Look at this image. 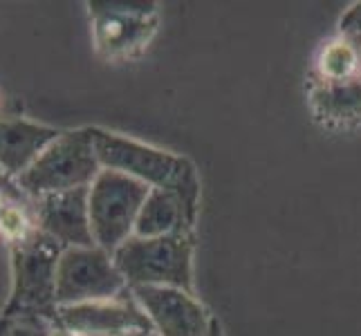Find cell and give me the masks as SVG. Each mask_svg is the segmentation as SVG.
<instances>
[{
    "label": "cell",
    "mask_w": 361,
    "mask_h": 336,
    "mask_svg": "<svg viewBox=\"0 0 361 336\" xmlns=\"http://www.w3.org/2000/svg\"><path fill=\"white\" fill-rule=\"evenodd\" d=\"M92 45L106 61H128L140 56L157 34V3H121L88 0Z\"/></svg>",
    "instance_id": "cell-5"
},
{
    "label": "cell",
    "mask_w": 361,
    "mask_h": 336,
    "mask_svg": "<svg viewBox=\"0 0 361 336\" xmlns=\"http://www.w3.org/2000/svg\"><path fill=\"white\" fill-rule=\"evenodd\" d=\"M361 77V54L359 49L337 34L321 43L317 58H314V74L317 81H350Z\"/></svg>",
    "instance_id": "cell-14"
},
{
    "label": "cell",
    "mask_w": 361,
    "mask_h": 336,
    "mask_svg": "<svg viewBox=\"0 0 361 336\" xmlns=\"http://www.w3.org/2000/svg\"><path fill=\"white\" fill-rule=\"evenodd\" d=\"M88 193L90 186H83V189L47 193L32 200V216L36 229L59 242L63 249L97 247L90 227Z\"/></svg>",
    "instance_id": "cell-10"
},
{
    "label": "cell",
    "mask_w": 361,
    "mask_h": 336,
    "mask_svg": "<svg viewBox=\"0 0 361 336\" xmlns=\"http://www.w3.org/2000/svg\"><path fill=\"white\" fill-rule=\"evenodd\" d=\"M56 323L52 316L41 314H0V336H49Z\"/></svg>",
    "instance_id": "cell-16"
},
{
    "label": "cell",
    "mask_w": 361,
    "mask_h": 336,
    "mask_svg": "<svg viewBox=\"0 0 361 336\" xmlns=\"http://www.w3.org/2000/svg\"><path fill=\"white\" fill-rule=\"evenodd\" d=\"M137 336H157V334L153 332V334H137Z\"/></svg>",
    "instance_id": "cell-21"
},
{
    "label": "cell",
    "mask_w": 361,
    "mask_h": 336,
    "mask_svg": "<svg viewBox=\"0 0 361 336\" xmlns=\"http://www.w3.org/2000/svg\"><path fill=\"white\" fill-rule=\"evenodd\" d=\"M99 164L104 170H117L146 184L148 189L169 191L184 206L186 220L193 227L200 209V175L195 164L184 155L161 151L144 142L130 139L106 128H90Z\"/></svg>",
    "instance_id": "cell-1"
},
{
    "label": "cell",
    "mask_w": 361,
    "mask_h": 336,
    "mask_svg": "<svg viewBox=\"0 0 361 336\" xmlns=\"http://www.w3.org/2000/svg\"><path fill=\"white\" fill-rule=\"evenodd\" d=\"M49 336H74V334H70V332H66V330H61V328L56 325V328H54V332L49 334Z\"/></svg>",
    "instance_id": "cell-20"
},
{
    "label": "cell",
    "mask_w": 361,
    "mask_h": 336,
    "mask_svg": "<svg viewBox=\"0 0 361 336\" xmlns=\"http://www.w3.org/2000/svg\"><path fill=\"white\" fill-rule=\"evenodd\" d=\"M54 323L74 336H137L153 334L146 312L135 301L133 292L106 301L61 305L54 309Z\"/></svg>",
    "instance_id": "cell-8"
},
{
    "label": "cell",
    "mask_w": 361,
    "mask_h": 336,
    "mask_svg": "<svg viewBox=\"0 0 361 336\" xmlns=\"http://www.w3.org/2000/svg\"><path fill=\"white\" fill-rule=\"evenodd\" d=\"M191 231L193 227L186 220L184 206L178 197L169 191L151 189L135 222L137 238H161V235Z\"/></svg>",
    "instance_id": "cell-13"
},
{
    "label": "cell",
    "mask_w": 361,
    "mask_h": 336,
    "mask_svg": "<svg viewBox=\"0 0 361 336\" xmlns=\"http://www.w3.org/2000/svg\"><path fill=\"white\" fill-rule=\"evenodd\" d=\"M339 34L345 36L361 54V3H355L345 9V14L339 20Z\"/></svg>",
    "instance_id": "cell-17"
},
{
    "label": "cell",
    "mask_w": 361,
    "mask_h": 336,
    "mask_svg": "<svg viewBox=\"0 0 361 336\" xmlns=\"http://www.w3.org/2000/svg\"><path fill=\"white\" fill-rule=\"evenodd\" d=\"M151 193L146 184L117 170H102L90 184L88 209L94 244L115 254L135 235V222Z\"/></svg>",
    "instance_id": "cell-6"
},
{
    "label": "cell",
    "mask_w": 361,
    "mask_h": 336,
    "mask_svg": "<svg viewBox=\"0 0 361 336\" xmlns=\"http://www.w3.org/2000/svg\"><path fill=\"white\" fill-rule=\"evenodd\" d=\"M36 231L32 202H11L3 213H0V238L9 244H16Z\"/></svg>",
    "instance_id": "cell-15"
},
{
    "label": "cell",
    "mask_w": 361,
    "mask_h": 336,
    "mask_svg": "<svg viewBox=\"0 0 361 336\" xmlns=\"http://www.w3.org/2000/svg\"><path fill=\"white\" fill-rule=\"evenodd\" d=\"M312 115L326 128H353L361 123V77L350 81H317L307 90Z\"/></svg>",
    "instance_id": "cell-12"
},
{
    "label": "cell",
    "mask_w": 361,
    "mask_h": 336,
    "mask_svg": "<svg viewBox=\"0 0 361 336\" xmlns=\"http://www.w3.org/2000/svg\"><path fill=\"white\" fill-rule=\"evenodd\" d=\"M102 170L90 128L61 130L34 164L16 178V186L27 200H36L47 193L90 186Z\"/></svg>",
    "instance_id": "cell-3"
},
{
    "label": "cell",
    "mask_w": 361,
    "mask_h": 336,
    "mask_svg": "<svg viewBox=\"0 0 361 336\" xmlns=\"http://www.w3.org/2000/svg\"><path fill=\"white\" fill-rule=\"evenodd\" d=\"M11 249V294L3 316L41 314L54 316L56 269L63 247L36 229Z\"/></svg>",
    "instance_id": "cell-4"
},
{
    "label": "cell",
    "mask_w": 361,
    "mask_h": 336,
    "mask_svg": "<svg viewBox=\"0 0 361 336\" xmlns=\"http://www.w3.org/2000/svg\"><path fill=\"white\" fill-rule=\"evenodd\" d=\"M59 135V128L30 119H0V173L16 180Z\"/></svg>",
    "instance_id": "cell-11"
},
{
    "label": "cell",
    "mask_w": 361,
    "mask_h": 336,
    "mask_svg": "<svg viewBox=\"0 0 361 336\" xmlns=\"http://www.w3.org/2000/svg\"><path fill=\"white\" fill-rule=\"evenodd\" d=\"M123 292H128V285L119 273L113 254L102 247L63 249L56 269V307L106 301Z\"/></svg>",
    "instance_id": "cell-7"
},
{
    "label": "cell",
    "mask_w": 361,
    "mask_h": 336,
    "mask_svg": "<svg viewBox=\"0 0 361 336\" xmlns=\"http://www.w3.org/2000/svg\"><path fill=\"white\" fill-rule=\"evenodd\" d=\"M113 260L135 287H178L193 294V238L191 233H171L161 238H128Z\"/></svg>",
    "instance_id": "cell-2"
},
{
    "label": "cell",
    "mask_w": 361,
    "mask_h": 336,
    "mask_svg": "<svg viewBox=\"0 0 361 336\" xmlns=\"http://www.w3.org/2000/svg\"><path fill=\"white\" fill-rule=\"evenodd\" d=\"M11 202H32V200H27V197L20 193L16 180H11L0 173V213H3Z\"/></svg>",
    "instance_id": "cell-18"
},
{
    "label": "cell",
    "mask_w": 361,
    "mask_h": 336,
    "mask_svg": "<svg viewBox=\"0 0 361 336\" xmlns=\"http://www.w3.org/2000/svg\"><path fill=\"white\" fill-rule=\"evenodd\" d=\"M130 292L157 336H209L214 316L195 294L178 287H135Z\"/></svg>",
    "instance_id": "cell-9"
},
{
    "label": "cell",
    "mask_w": 361,
    "mask_h": 336,
    "mask_svg": "<svg viewBox=\"0 0 361 336\" xmlns=\"http://www.w3.org/2000/svg\"><path fill=\"white\" fill-rule=\"evenodd\" d=\"M209 336H225V332H222V325L218 323V318H214V325H211Z\"/></svg>",
    "instance_id": "cell-19"
}]
</instances>
